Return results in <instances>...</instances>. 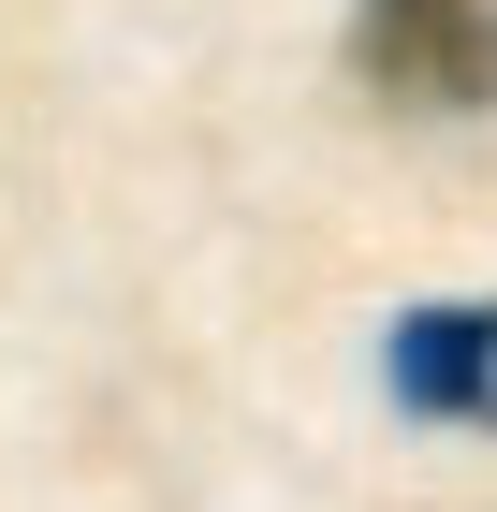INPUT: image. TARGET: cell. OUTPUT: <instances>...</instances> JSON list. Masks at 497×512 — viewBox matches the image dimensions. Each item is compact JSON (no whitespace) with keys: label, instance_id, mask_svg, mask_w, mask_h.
Wrapping results in <instances>:
<instances>
[{"label":"cell","instance_id":"cell-1","mask_svg":"<svg viewBox=\"0 0 497 512\" xmlns=\"http://www.w3.org/2000/svg\"><path fill=\"white\" fill-rule=\"evenodd\" d=\"M351 74L381 103H410V118H483L497 103V0H366Z\"/></svg>","mask_w":497,"mask_h":512},{"label":"cell","instance_id":"cell-2","mask_svg":"<svg viewBox=\"0 0 497 512\" xmlns=\"http://www.w3.org/2000/svg\"><path fill=\"white\" fill-rule=\"evenodd\" d=\"M381 395L424 425H497V293H439L381 337Z\"/></svg>","mask_w":497,"mask_h":512}]
</instances>
